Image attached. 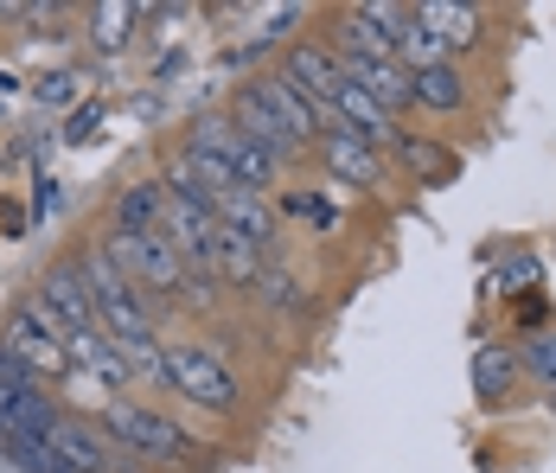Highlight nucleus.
Wrapping results in <instances>:
<instances>
[{
  "mask_svg": "<svg viewBox=\"0 0 556 473\" xmlns=\"http://www.w3.org/2000/svg\"><path fill=\"white\" fill-rule=\"evenodd\" d=\"M77 275H84V288H90V301H97V326L110 333L115 346H122V339H154V320H148L141 288H135V282L103 257V250L77 257Z\"/></svg>",
  "mask_w": 556,
  "mask_h": 473,
  "instance_id": "f257e3e1",
  "label": "nucleus"
},
{
  "mask_svg": "<svg viewBox=\"0 0 556 473\" xmlns=\"http://www.w3.org/2000/svg\"><path fill=\"white\" fill-rule=\"evenodd\" d=\"M103 257H110L135 288H154L161 301H179L186 295V257L167 244V231H148V237H122V231H110V244H103Z\"/></svg>",
  "mask_w": 556,
  "mask_h": 473,
  "instance_id": "f03ea898",
  "label": "nucleus"
},
{
  "mask_svg": "<svg viewBox=\"0 0 556 473\" xmlns=\"http://www.w3.org/2000/svg\"><path fill=\"white\" fill-rule=\"evenodd\" d=\"M167 390H179L186 403H199V410H237V377L224 371L218 352H205V346H167Z\"/></svg>",
  "mask_w": 556,
  "mask_h": 473,
  "instance_id": "7ed1b4c3",
  "label": "nucleus"
},
{
  "mask_svg": "<svg viewBox=\"0 0 556 473\" xmlns=\"http://www.w3.org/2000/svg\"><path fill=\"white\" fill-rule=\"evenodd\" d=\"M0 346L20 359V365L33 371V377H71V352H64V326H58L39 301H26L20 314L7 320V333H0Z\"/></svg>",
  "mask_w": 556,
  "mask_h": 473,
  "instance_id": "20e7f679",
  "label": "nucleus"
},
{
  "mask_svg": "<svg viewBox=\"0 0 556 473\" xmlns=\"http://www.w3.org/2000/svg\"><path fill=\"white\" fill-rule=\"evenodd\" d=\"M103 428H110L122 448H135L141 461H186V428L167 416H154V410H141V403H122L115 397Z\"/></svg>",
  "mask_w": 556,
  "mask_h": 473,
  "instance_id": "39448f33",
  "label": "nucleus"
},
{
  "mask_svg": "<svg viewBox=\"0 0 556 473\" xmlns=\"http://www.w3.org/2000/svg\"><path fill=\"white\" fill-rule=\"evenodd\" d=\"M276 77L294 90V97H307L314 109H333L339 84H345V64H339L333 46H294V52L281 58Z\"/></svg>",
  "mask_w": 556,
  "mask_h": 473,
  "instance_id": "423d86ee",
  "label": "nucleus"
},
{
  "mask_svg": "<svg viewBox=\"0 0 556 473\" xmlns=\"http://www.w3.org/2000/svg\"><path fill=\"white\" fill-rule=\"evenodd\" d=\"M46 314L64 326V333H103L97 326V301H90V288H84V275H77V263H58L39 275V295H33Z\"/></svg>",
  "mask_w": 556,
  "mask_h": 473,
  "instance_id": "0eeeda50",
  "label": "nucleus"
},
{
  "mask_svg": "<svg viewBox=\"0 0 556 473\" xmlns=\"http://www.w3.org/2000/svg\"><path fill=\"white\" fill-rule=\"evenodd\" d=\"M320 154L333 166V179H345V186H378V179H384V154H378L371 141H358L339 115H333V128L320 135Z\"/></svg>",
  "mask_w": 556,
  "mask_h": 473,
  "instance_id": "6e6552de",
  "label": "nucleus"
},
{
  "mask_svg": "<svg viewBox=\"0 0 556 473\" xmlns=\"http://www.w3.org/2000/svg\"><path fill=\"white\" fill-rule=\"evenodd\" d=\"M409 20H416V33H429L442 52H460V46H473L480 39V7H467V0H422V7H409Z\"/></svg>",
  "mask_w": 556,
  "mask_h": 473,
  "instance_id": "1a4fd4ad",
  "label": "nucleus"
},
{
  "mask_svg": "<svg viewBox=\"0 0 556 473\" xmlns=\"http://www.w3.org/2000/svg\"><path fill=\"white\" fill-rule=\"evenodd\" d=\"M212 217H218L224 237H237V244H250V250H263L269 237H276V217L263 206V192H243V186H230L212 199Z\"/></svg>",
  "mask_w": 556,
  "mask_h": 473,
  "instance_id": "9d476101",
  "label": "nucleus"
},
{
  "mask_svg": "<svg viewBox=\"0 0 556 473\" xmlns=\"http://www.w3.org/2000/svg\"><path fill=\"white\" fill-rule=\"evenodd\" d=\"M250 90H256L263 103L276 109V122L288 128V135H294V141H301V148H307V141H320V135H327V122H333V109H314L307 97H294L281 77H256Z\"/></svg>",
  "mask_w": 556,
  "mask_h": 473,
  "instance_id": "9b49d317",
  "label": "nucleus"
},
{
  "mask_svg": "<svg viewBox=\"0 0 556 473\" xmlns=\"http://www.w3.org/2000/svg\"><path fill=\"white\" fill-rule=\"evenodd\" d=\"M64 352H71V371L97 377L103 390H128V384H135V371L122 365V352H115L110 333H64Z\"/></svg>",
  "mask_w": 556,
  "mask_h": 473,
  "instance_id": "f8f14e48",
  "label": "nucleus"
},
{
  "mask_svg": "<svg viewBox=\"0 0 556 473\" xmlns=\"http://www.w3.org/2000/svg\"><path fill=\"white\" fill-rule=\"evenodd\" d=\"M230 128H237L243 141H256V148H269V154H276L281 166H288V160H294V148H301V141H294V135H288V128L276 122V109L263 103V97H256L250 84L237 90V122H230Z\"/></svg>",
  "mask_w": 556,
  "mask_h": 473,
  "instance_id": "ddd939ff",
  "label": "nucleus"
},
{
  "mask_svg": "<svg viewBox=\"0 0 556 473\" xmlns=\"http://www.w3.org/2000/svg\"><path fill=\"white\" fill-rule=\"evenodd\" d=\"M161 217H167V186L161 179H135L115 199V231L122 237H148V231H161Z\"/></svg>",
  "mask_w": 556,
  "mask_h": 473,
  "instance_id": "4468645a",
  "label": "nucleus"
},
{
  "mask_svg": "<svg viewBox=\"0 0 556 473\" xmlns=\"http://www.w3.org/2000/svg\"><path fill=\"white\" fill-rule=\"evenodd\" d=\"M409 103L435 109V115H454V109L467 103V77L454 71V58L429 64V71H409Z\"/></svg>",
  "mask_w": 556,
  "mask_h": 473,
  "instance_id": "2eb2a0df",
  "label": "nucleus"
},
{
  "mask_svg": "<svg viewBox=\"0 0 556 473\" xmlns=\"http://www.w3.org/2000/svg\"><path fill=\"white\" fill-rule=\"evenodd\" d=\"M333 115L345 122V128H352V135H358V141H371V148H384L390 135H396V128H390V115H384L378 103H371V97H365V90H358L352 77L339 84V97H333Z\"/></svg>",
  "mask_w": 556,
  "mask_h": 473,
  "instance_id": "dca6fc26",
  "label": "nucleus"
},
{
  "mask_svg": "<svg viewBox=\"0 0 556 473\" xmlns=\"http://www.w3.org/2000/svg\"><path fill=\"white\" fill-rule=\"evenodd\" d=\"M518 377H525L518 346H480V352H473V390H480V403H505Z\"/></svg>",
  "mask_w": 556,
  "mask_h": 473,
  "instance_id": "f3484780",
  "label": "nucleus"
},
{
  "mask_svg": "<svg viewBox=\"0 0 556 473\" xmlns=\"http://www.w3.org/2000/svg\"><path fill=\"white\" fill-rule=\"evenodd\" d=\"M345 77L384 109L390 122H396V109H409V71L403 64H345Z\"/></svg>",
  "mask_w": 556,
  "mask_h": 473,
  "instance_id": "a211bd4d",
  "label": "nucleus"
},
{
  "mask_svg": "<svg viewBox=\"0 0 556 473\" xmlns=\"http://www.w3.org/2000/svg\"><path fill=\"white\" fill-rule=\"evenodd\" d=\"M205 275L224 282V288H256V282H263V250H250V244H237V237L218 231V250H212Z\"/></svg>",
  "mask_w": 556,
  "mask_h": 473,
  "instance_id": "6ab92c4d",
  "label": "nucleus"
},
{
  "mask_svg": "<svg viewBox=\"0 0 556 473\" xmlns=\"http://www.w3.org/2000/svg\"><path fill=\"white\" fill-rule=\"evenodd\" d=\"M52 448L77 473H103V468H110V441H103L97 428H84V422H58V428H52Z\"/></svg>",
  "mask_w": 556,
  "mask_h": 473,
  "instance_id": "aec40b11",
  "label": "nucleus"
},
{
  "mask_svg": "<svg viewBox=\"0 0 556 473\" xmlns=\"http://www.w3.org/2000/svg\"><path fill=\"white\" fill-rule=\"evenodd\" d=\"M141 13H148V7H128V0H110V7H90V46H97V52H122Z\"/></svg>",
  "mask_w": 556,
  "mask_h": 473,
  "instance_id": "412c9836",
  "label": "nucleus"
},
{
  "mask_svg": "<svg viewBox=\"0 0 556 473\" xmlns=\"http://www.w3.org/2000/svg\"><path fill=\"white\" fill-rule=\"evenodd\" d=\"M230 173H237V186H243V192H263V186H269V179L281 173V160L269 154V148H256V141H243V135H237Z\"/></svg>",
  "mask_w": 556,
  "mask_h": 473,
  "instance_id": "4be33fe9",
  "label": "nucleus"
},
{
  "mask_svg": "<svg viewBox=\"0 0 556 473\" xmlns=\"http://www.w3.org/2000/svg\"><path fill=\"white\" fill-rule=\"evenodd\" d=\"M352 13H358L384 46H403V39H409V26H416V20H409V7H396V0H365V7H352Z\"/></svg>",
  "mask_w": 556,
  "mask_h": 473,
  "instance_id": "5701e85b",
  "label": "nucleus"
},
{
  "mask_svg": "<svg viewBox=\"0 0 556 473\" xmlns=\"http://www.w3.org/2000/svg\"><path fill=\"white\" fill-rule=\"evenodd\" d=\"M7 455L20 461L26 473H77L64 455L52 448V435H26V441H7Z\"/></svg>",
  "mask_w": 556,
  "mask_h": 473,
  "instance_id": "b1692460",
  "label": "nucleus"
},
{
  "mask_svg": "<svg viewBox=\"0 0 556 473\" xmlns=\"http://www.w3.org/2000/svg\"><path fill=\"white\" fill-rule=\"evenodd\" d=\"M518 365L531 371L538 384H551L556 390V333H531V346L518 352Z\"/></svg>",
  "mask_w": 556,
  "mask_h": 473,
  "instance_id": "393cba45",
  "label": "nucleus"
},
{
  "mask_svg": "<svg viewBox=\"0 0 556 473\" xmlns=\"http://www.w3.org/2000/svg\"><path fill=\"white\" fill-rule=\"evenodd\" d=\"M256 295H263V301H276V308H288V314H301V308H307V295L294 288V275H288V269H263Z\"/></svg>",
  "mask_w": 556,
  "mask_h": 473,
  "instance_id": "a878e982",
  "label": "nucleus"
},
{
  "mask_svg": "<svg viewBox=\"0 0 556 473\" xmlns=\"http://www.w3.org/2000/svg\"><path fill=\"white\" fill-rule=\"evenodd\" d=\"M71 97H77V71H58V77L39 84V103H46V109H64Z\"/></svg>",
  "mask_w": 556,
  "mask_h": 473,
  "instance_id": "bb28decb",
  "label": "nucleus"
},
{
  "mask_svg": "<svg viewBox=\"0 0 556 473\" xmlns=\"http://www.w3.org/2000/svg\"><path fill=\"white\" fill-rule=\"evenodd\" d=\"M500 282H505V295H518V288L538 282V263H531V257H511V263L500 269Z\"/></svg>",
  "mask_w": 556,
  "mask_h": 473,
  "instance_id": "cd10ccee",
  "label": "nucleus"
},
{
  "mask_svg": "<svg viewBox=\"0 0 556 473\" xmlns=\"http://www.w3.org/2000/svg\"><path fill=\"white\" fill-rule=\"evenodd\" d=\"M403 160H416V166H429V173H442V166H447V160L429 148V141H403Z\"/></svg>",
  "mask_w": 556,
  "mask_h": 473,
  "instance_id": "c85d7f7f",
  "label": "nucleus"
},
{
  "mask_svg": "<svg viewBox=\"0 0 556 473\" xmlns=\"http://www.w3.org/2000/svg\"><path fill=\"white\" fill-rule=\"evenodd\" d=\"M294 20H301V7H276V13H269V26H263V39H281Z\"/></svg>",
  "mask_w": 556,
  "mask_h": 473,
  "instance_id": "c756f323",
  "label": "nucleus"
},
{
  "mask_svg": "<svg viewBox=\"0 0 556 473\" xmlns=\"http://www.w3.org/2000/svg\"><path fill=\"white\" fill-rule=\"evenodd\" d=\"M90 128H97V103H84V109H77V115H71V128H64V135H71V141H84V135H90Z\"/></svg>",
  "mask_w": 556,
  "mask_h": 473,
  "instance_id": "7c9ffc66",
  "label": "nucleus"
},
{
  "mask_svg": "<svg viewBox=\"0 0 556 473\" xmlns=\"http://www.w3.org/2000/svg\"><path fill=\"white\" fill-rule=\"evenodd\" d=\"M0 473H26V468H20V461H13V455H0Z\"/></svg>",
  "mask_w": 556,
  "mask_h": 473,
  "instance_id": "2f4dec72",
  "label": "nucleus"
},
{
  "mask_svg": "<svg viewBox=\"0 0 556 473\" xmlns=\"http://www.w3.org/2000/svg\"><path fill=\"white\" fill-rule=\"evenodd\" d=\"M0 455H7V435H0Z\"/></svg>",
  "mask_w": 556,
  "mask_h": 473,
  "instance_id": "473e14b6",
  "label": "nucleus"
},
{
  "mask_svg": "<svg viewBox=\"0 0 556 473\" xmlns=\"http://www.w3.org/2000/svg\"><path fill=\"white\" fill-rule=\"evenodd\" d=\"M551 410H556V390H551Z\"/></svg>",
  "mask_w": 556,
  "mask_h": 473,
  "instance_id": "72a5a7b5",
  "label": "nucleus"
}]
</instances>
